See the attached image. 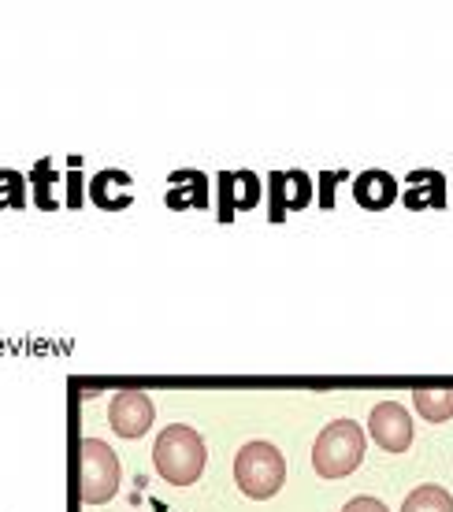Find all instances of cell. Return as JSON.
Here are the masks:
<instances>
[{"instance_id":"8fae6325","label":"cell","mask_w":453,"mask_h":512,"mask_svg":"<svg viewBox=\"0 0 453 512\" xmlns=\"http://www.w3.org/2000/svg\"><path fill=\"white\" fill-rule=\"evenodd\" d=\"M342 512H387V505L379 498H353V501H346Z\"/></svg>"},{"instance_id":"30bf717a","label":"cell","mask_w":453,"mask_h":512,"mask_svg":"<svg viewBox=\"0 0 453 512\" xmlns=\"http://www.w3.org/2000/svg\"><path fill=\"white\" fill-rule=\"evenodd\" d=\"M402 512H453V498L435 483H424L405 498Z\"/></svg>"},{"instance_id":"5b68a950","label":"cell","mask_w":453,"mask_h":512,"mask_svg":"<svg viewBox=\"0 0 453 512\" xmlns=\"http://www.w3.org/2000/svg\"><path fill=\"white\" fill-rule=\"evenodd\" d=\"M368 435L376 438V446H383L387 453H405L413 442V420L405 405L398 401H379L372 416H368Z\"/></svg>"},{"instance_id":"ba28073f","label":"cell","mask_w":453,"mask_h":512,"mask_svg":"<svg viewBox=\"0 0 453 512\" xmlns=\"http://www.w3.org/2000/svg\"><path fill=\"white\" fill-rule=\"evenodd\" d=\"M353 197L368 212H383L387 205L398 201V182L390 179L387 171H364L361 179L353 182Z\"/></svg>"},{"instance_id":"277c9868","label":"cell","mask_w":453,"mask_h":512,"mask_svg":"<svg viewBox=\"0 0 453 512\" xmlns=\"http://www.w3.org/2000/svg\"><path fill=\"white\" fill-rule=\"evenodd\" d=\"M78 453H82V501L86 505H101V501L116 498L119 490L116 449L108 446V442H101V438H82Z\"/></svg>"},{"instance_id":"52a82bcc","label":"cell","mask_w":453,"mask_h":512,"mask_svg":"<svg viewBox=\"0 0 453 512\" xmlns=\"http://www.w3.org/2000/svg\"><path fill=\"white\" fill-rule=\"evenodd\" d=\"M405 205L413 212H424V208H442L446 205V179L439 171H413L405 179Z\"/></svg>"},{"instance_id":"8992f818","label":"cell","mask_w":453,"mask_h":512,"mask_svg":"<svg viewBox=\"0 0 453 512\" xmlns=\"http://www.w3.org/2000/svg\"><path fill=\"white\" fill-rule=\"evenodd\" d=\"M108 420H112V431L119 438H142L153 427V401H149V394L123 390V394L112 397Z\"/></svg>"},{"instance_id":"9c48e42d","label":"cell","mask_w":453,"mask_h":512,"mask_svg":"<svg viewBox=\"0 0 453 512\" xmlns=\"http://www.w3.org/2000/svg\"><path fill=\"white\" fill-rule=\"evenodd\" d=\"M413 405L428 423H446L453 416V390H416Z\"/></svg>"},{"instance_id":"6da1fadb","label":"cell","mask_w":453,"mask_h":512,"mask_svg":"<svg viewBox=\"0 0 453 512\" xmlns=\"http://www.w3.org/2000/svg\"><path fill=\"white\" fill-rule=\"evenodd\" d=\"M153 464L160 479H168L175 487H190L205 472V438L194 427L175 423L168 431H160L153 446Z\"/></svg>"},{"instance_id":"7a4b0ae2","label":"cell","mask_w":453,"mask_h":512,"mask_svg":"<svg viewBox=\"0 0 453 512\" xmlns=\"http://www.w3.org/2000/svg\"><path fill=\"white\" fill-rule=\"evenodd\" d=\"M364 461V431L353 420L327 423L316 446H312V468L320 479H346Z\"/></svg>"},{"instance_id":"3957f363","label":"cell","mask_w":453,"mask_h":512,"mask_svg":"<svg viewBox=\"0 0 453 512\" xmlns=\"http://www.w3.org/2000/svg\"><path fill=\"white\" fill-rule=\"evenodd\" d=\"M234 483L246 498H275L286 483V457L272 442H246L234 457Z\"/></svg>"}]
</instances>
